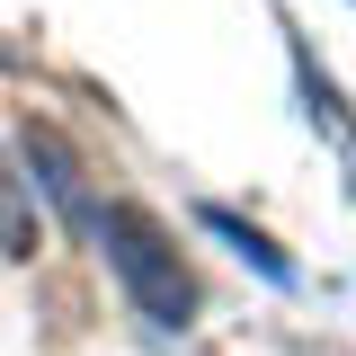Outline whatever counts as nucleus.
I'll use <instances>...</instances> for the list:
<instances>
[{"instance_id": "obj_1", "label": "nucleus", "mask_w": 356, "mask_h": 356, "mask_svg": "<svg viewBox=\"0 0 356 356\" xmlns=\"http://www.w3.org/2000/svg\"><path fill=\"white\" fill-rule=\"evenodd\" d=\"M89 241L107 250L125 303L143 312L152 330H187V321H196V276H187V259H178V241L161 232V214H143V205H98Z\"/></svg>"}, {"instance_id": "obj_2", "label": "nucleus", "mask_w": 356, "mask_h": 356, "mask_svg": "<svg viewBox=\"0 0 356 356\" xmlns=\"http://www.w3.org/2000/svg\"><path fill=\"white\" fill-rule=\"evenodd\" d=\"M18 152H27V187H44V196H54V205H63V222H98V196H89V170L81 161H72V143H63V134L54 125H27L18 134Z\"/></svg>"}, {"instance_id": "obj_3", "label": "nucleus", "mask_w": 356, "mask_h": 356, "mask_svg": "<svg viewBox=\"0 0 356 356\" xmlns=\"http://www.w3.org/2000/svg\"><path fill=\"white\" fill-rule=\"evenodd\" d=\"M196 222H205V232H214V241H232V250H241V259L259 267L267 285H294V259H285V250H276V241H267L259 222H241V214H232V205H205V214H196Z\"/></svg>"}, {"instance_id": "obj_4", "label": "nucleus", "mask_w": 356, "mask_h": 356, "mask_svg": "<svg viewBox=\"0 0 356 356\" xmlns=\"http://www.w3.org/2000/svg\"><path fill=\"white\" fill-rule=\"evenodd\" d=\"M294 81H303V107H312V125H321L330 143H339V152H348V143H356V116L339 107V89H330V72L312 63V44H303V36H294Z\"/></svg>"}, {"instance_id": "obj_5", "label": "nucleus", "mask_w": 356, "mask_h": 356, "mask_svg": "<svg viewBox=\"0 0 356 356\" xmlns=\"http://www.w3.org/2000/svg\"><path fill=\"white\" fill-rule=\"evenodd\" d=\"M0 241H9V259L36 250V214H27V196H18V178H9V170H0Z\"/></svg>"}, {"instance_id": "obj_6", "label": "nucleus", "mask_w": 356, "mask_h": 356, "mask_svg": "<svg viewBox=\"0 0 356 356\" xmlns=\"http://www.w3.org/2000/svg\"><path fill=\"white\" fill-rule=\"evenodd\" d=\"M303 356H339V348H303Z\"/></svg>"}]
</instances>
